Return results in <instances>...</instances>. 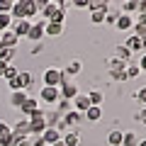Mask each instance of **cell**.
<instances>
[{"mask_svg": "<svg viewBox=\"0 0 146 146\" xmlns=\"http://www.w3.org/2000/svg\"><path fill=\"white\" fill-rule=\"evenodd\" d=\"M83 119H85V122H100V119H102V107L90 105V107L83 112Z\"/></svg>", "mask_w": 146, "mask_h": 146, "instance_id": "18", "label": "cell"}, {"mask_svg": "<svg viewBox=\"0 0 146 146\" xmlns=\"http://www.w3.org/2000/svg\"><path fill=\"white\" fill-rule=\"evenodd\" d=\"M27 122H29V136H42L44 129H46V112L39 107L36 112H32L27 117Z\"/></svg>", "mask_w": 146, "mask_h": 146, "instance_id": "1", "label": "cell"}, {"mask_svg": "<svg viewBox=\"0 0 146 146\" xmlns=\"http://www.w3.org/2000/svg\"><path fill=\"white\" fill-rule=\"evenodd\" d=\"M34 3H36V7H39V10H42V7H46L49 3H51V0H34Z\"/></svg>", "mask_w": 146, "mask_h": 146, "instance_id": "47", "label": "cell"}, {"mask_svg": "<svg viewBox=\"0 0 146 146\" xmlns=\"http://www.w3.org/2000/svg\"><path fill=\"white\" fill-rule=\"evenodd\" d=\"M10 17H12V20H27V15H25V3H22V0H17L15 5H12Z\"/></svg>", "mask_w": 146, "mask_h": 146, "instance_id": "21", "label": "cell"}, {"mask_svg": "<svg viewBox=\"0 0 146 146\" xmlns=\"http://www.w3.org/2000/svg\"><path fill=\"white\" fill-rule=\"evenodd\" d=\"M71 110H73V105H71V100H58V102H56V112H58V115H66V112H71Z\"/></svg>", "mask_w": 146, "mask_h": 146, "instance_id": "33", "label": "cell"}, {"mask_svg": "<svg viewBox=\"0 0 146 146\" xmlns=\"http://www.w3.org/2000/svg\"><path fill=\"white\" fill-rule=\"evenodd\" d=\"M39 100L46 105H56L58 100H61V93H58V88H49V85H42V90H39Z\"/></svg>", "mask_w": 146, "mask_h": 146, "instance_id": "4", "label": "cell"}, {"mask_svg": "<svg viewBox=\"0 0 146 146\" xmlns=\"http://www.w3.org/2000/svg\"><path fill=\"white\" fill-rule=\"evenodd\" d=\"M22 39H17L15 34H12V29H5V32H0V44L7 49H17V44H20Z\"/></svg>", "mask_w": 146, "mask_h": 146, "instance_id": "10", "label": "cell"}, {"mask_svg": "<svg viewBox=\"0 0 146 146\" xmlns=\"http://www.w3.org/2000/svg\"><path fill=\"white\" fill-rule=\"evenodd\" d=\"M117 17H119V12H117V10H110V7H107V12H105V25H115Z\"/></svg>", "mask_w": 146, "mask_h": 146, "instance_id": "38", "label": "cell"}, {"mask_svg": "<svg viewBox=\"0 0 146 146\" xmlns=\"http://www.w3.org/2000/svg\"><path fill=\"white\" fill-rule=\"evenodd\" d=\"M10 131H12V129H10V124H7L5 119H0V136H5V134H10Z\"/></svg>", "mask_w": 146, "mask_h": 146, "instance_id": "43", "label": "cell"}, {"mask_svg": "<svg viewBox=\"0 0 146 146\" xmlns=\"http://www.w3.org/2000/svg\"><path fill=\"white\" fill-rule=\"evenodd\" d=\"M71 105H73V110H76V112H80V115H83L85 110L90 107V100H88V95H85V93H78L76 98L71 100Z\"/></svg>", "mask_w": 146, "mask_h": 146, "instance_id": "12", "label": "cell"}, {"mask_svg": "<svg viewBox=\"0 0 146 146\" xmlns=\"http://www.w3.org/2000/svg\"><path fill=\"white\" fill-rule=\"evenodd\" d=\"M105 12L107 10H90V22L93 25H105Z\"/></svg>", "mask_w": 146, "mask_h": 146, "instance_id": "30", "label": "cell"}, {"mask_svg": "<svg viewBox=\"0 0 146 146\" xmlns=\"http://www.w3.org/2000/svg\"><path fill=\"white\" fill-rule=\"evenodd\" d=\"M0 49H3V44H0Z\"/></svg>", "mask_w": 146, "mask_h": 146, "instance_id": "53", "label": "cell"}, {"mask_svg": "<svg viewBox=\"0 0 146 146\" xmlns=\"http://www.w3.org/2000/svg\"><path fill=\"white\" fill-rule=\"evenodd\" d=\"M22 3H25V15H27V20L32 22L36 15H39V7H36L34 0H22Z\"/></svg>", "mask_w": 146, "mask_h": 146, "instance_id": "20", "label": "cell"}, {"mask_svg": "<svg viewBox=\"0 0 146 146\" xmlns=\"http://www.w3.org/2000/svg\"><path fill=\"white\" fill-rule=\"evenodd\" d=\"M61 71H63L66 78H76V76L83 73V61H80V58H71V61L66 63V68H61Z\"/></svg>", "mask_w": 146, "mask_h": 146, "instance_id": "6", "label": "cell"}, {"mask_svg": "<svg viewBox=\"0 0 146 146\" xmlns=\"http://www.w3.org/2000/svg\"><path fill=\"white\" fill-rule=\"evenodd\" d=\"M61 141L66 146H80V131L78 129H68L61 134Z\"/></svg>", "mask_w": 146, "mask_h": 146, "instance_id": "16", "label": "cell"}, {"mask_svg": "<svg viewBox=\"0 0 146 146\" xmlns=\"http://www.w3.org/2000/svg\"><path fill=\"white\" fill-rule=\"evenodd\" d=\"M124 71H127V78H129V80H134V78H139V66H136V63L134 61H129V63H127V68H124Z\"/></svg>", "mask_w": 146, "mask_h": 146, "instance_id": "31", "label": "cell"}, {"mask_svg": "<svg viewBox=\"0 0 146 146\" xmlns=\"http://www.w3.org/2000/svg\"><path fill=\"white\" fill-rule=\"evenodd\" d=\"M115 56H117V58H122V61H127V63L131 61V51L124 46V44H117V46H115Z\"/></svg>", "mask_w": 146, "mask_h": 146, "instance_id": "24", "label": "cell"}, {"mask_svg": "<svg viewBox=\"0 0 146 146\" xmlns=\"http://www.w3.org/2000/svg\"><path fill=\"white\" fill-rule=\"evenodd\" d=\"M42 39H44V20H39V22H32L29 32H27V42L36 44V42H42Z\"/></svg>", "mask_w": 146, "mask_h": 146, "instance_id": "5", "label": "cell"}, {"mask_svg": "<svg viewBox=\"0 0 146 146\" xmlns=\"http://www.w3.org/2000/svg\"><path fill=\"white\" fill-rule=\"evenodd\" d=\"M10 27H12V17H10V12H0V32L10 29Z\"/></svg>", "mask_w": 146, "mask_h": 146, "instance_id": "36", "label": "cell"}, {"mask_svg": "<svg viewBox=\"0 0 146 146\" xmlns=\"http://www.w3.org/2000/svg\"><path fill=\"white\" fill-rule=\"evenodd\" d=\"M110 7V0H90L88 3V10H107Z\"/></svg>", "mask_w": 146, "mask_h": 146, "instance_id": "35", "label": "cell"}, {"mask_svg": "<svg viewBox=\"0 0 146 146\" xmlns=\"http://www.w3.org/2000/svg\"><path fill=\"white\" fill-rule=\"evenodd\" d=\"M12 129V134H17V136H22V139H29V122L22 117V119H17L15 124L10 127Z\"/></svg>", "mask_w": 146, "mask_h": 146, "instance_id": "13", "label": "cell"}, {"mask_svg": "<svg viewBox=\"0 0 146 146\" xmlns=\"http://www.w3.org/2000/svg\"><path fill=\"white\" fill-rule=\"evenodd\" d=\"M42 141H44L46 146L56 144V141H61V131H58L56 127H46V129H44V134H42Z\"/></svg>", "mask_w": 146, "mask_h": 146, "instance_id": "15", "label": "cell"}, {"mask_svg": "<svg viewBox=\"0 0 146 146\" xmlns=\"http://www.w3.org/2000/svg\"><path fill=\"white\" fill-rule=\"evenodd\" d=\"M85 95H88L90 105H98V107H102V100H105L102 90H90V93H85Z\"/></svg>", "mask_w": 146, "mask_h": 146, "instance_id": "26", "label": "cell"}, {"mask_svg": "<svg viewBox=\"0 0 146 146\" xmlns=\"http://www.w3.org/2000/svg\"><path fill=\"white\" fill-rule=\"evenodd\" d=\"M63 80H66V76H63V71H61V68H56V66L46 68V71L42 73V83L49 85V88H58Z\"/></svg>", "mask_w": 146, "mask_h": 146, "instance_id": "2", "label": "cell"}, {"mask_svg": "<svg viewBox=\"0 0 146 146\" xmlns=\"http://www.w3.org/2000/svg\"><path fill=\"white\" fill-rule=\"evenodd\" d=\"M66 32V25L61 22H44V36H61Z\"/></svg>", "mask_w": 146, "mask_h": 146, "instance_id": "9", "label": "cell"}, {"mask_svg": "<svg viewBox=\"0 0 146 146\" xmlns=\"http://www.w3.org/2000/svg\"><path fill=\"white\" fill-rule=\"evenodd\" d=\"M122 134H124L122 129H112L107 134V144L110 146H122Z\"/></svg>", "mask_w": 146, "mask_h": 146, "instance_id": "25", "label": "cell"}, {"mask_svg": "<svg viewBox=\"0 0 146 146\" xmlns=\"http://www.w3.org/2000/svg\"><path fill=\"white\" fill-rule=\"evenodd\" d=\"M134 122H139V124L146 127V110H139V112H136V115H134Z\"/></svg>", "mask_w": 146, "mask_h": 146, "instance_id": "42", "label": "cell"}, {"mask_svg": "<svg viewBox=\"0 0 146 146\" xmlns=\"http://www.w3.org/2000/svg\"><path fill=\"white\" fill-rule=\"evenodd\" d=\"M27 98H29V93H25V90H12V93H10V100H7V102H10V107L20 110V107H22V102H25Z\"/></svg>", "mask_w": 146, "mask_h": 146, "instance_id": "17", "label": "cell"}, {"mask_svg": "<svg viewBox=\"0 0 146 146\" xmlns=\"http://www.w3.org/2000/svg\"><path fill=\"white\" fill-rule=\"evenodd\" d=\"M88 3L90 0H71V5L78 7V10H88Z\"/></svg>", "mask_w": 146, "mask_h": 146, "instance_id": "41", "label": "cell"}, {"mask_svg": "<svg viewBox=\"0 0 146 146\" xmlns=\"http://www.w3.org/2000/svg\"><path fill=\"white\" fill-rule=\"evenodd\" d=\"M139 146H146V139H141V141H139Z\"/></svg>", "mask_w": 146, "mask_h": 146, "instance_id": "51", "label": "cell"}, {"mask_svg": "<svg viewBox=\"0 0 146 146\" xmlns=\"http://www.w3.org/2000/svg\"><path fill=\"white\" fill-rule=\"evenodd\" d=\"M29 27H32V22L29 20H12V34L17 36V39H27V32H29Z\"/></svg>", "mask_w": 146, "mask_h": 146, "instance_id": "7", "label": "cell"}, {"mask_svg": "<svg viewBox=\"0 0 146 146\" xmlns=\"http://www.w3.org/2000/svg\"><path fill=\"white\" fill-rule=\"evenodd\" d=\"M134 100L139 105H146V85H141L139 90H134Z\"/></svg>", "mask_w": 146, "mask_h": 146, "instance_id": "37", "label": "cell"}, {"mask_svg": "<svg viewBox=\"0 0 146 146\" xmlns=\"http://www.w3.org/2000/svg\"><path fill=\"white\" fill-rule=\"evenodd\" d=\"M58 122H61V115H58L56 110L46 112V127H58Z\"/></svg>", "mask_w": 146, "mask_h": 146, "instance_id": "34", "label": "cell"}, {"mask_svg": "<svg viewBox=\"0 0 146 146\" xmlns=\"http://www.w3.org/2000/svg\"><path fill=\"white\" fill-rule=\"evenodd\" d=\"M15 56H17V49H7V46L0 49V61H3V63H12Z\"/></svg>", "mask_w": 146, "mask_h": 146, "instance_id": "22", "label": "cell"}, {"mask_svg": "<svg viewBox=\"0 0 146 146\" xmlns=\"http://www.w3.org/2000/svg\"><path fill=\"white\" fill-rule=\"evenodd\" d=\"M42 51H44V42H36V44L29 46V54H34V56H36V54H42Z\"/></svg>", "mask_w": 146, "mask_h": 146, "instance_id": "40", "label": "cell"}, {"mask_svg": "<svg viewBox=\"0 0 146 146\" xmlns=\"http://www.w3.org/2000/svg\"><path fill=\"white\" fill-rule=\"evenodd\" d=\"M58 93H61V100H73L76 95L80 93V90H78V83H76V80L66 78L61 85H58Z\"/></svg>", "mask_w": 146, "mask_h": 146, "instance_id": "3", "label": "cell"}, {"mask_svg": "<svg viewBox=\"0 0 146 146\" xmlns=\"http://www.w3.org/2000/svg\"><path fill=\"white\" fill-rule=\"evenodd\" d=\"M5 68H7V63H3V61H0V78H3V73H5Z\"/></svg>", "mask_w": 146, "mask_h": 146, "instance_id": "50", "label": "cell"}, {"mask_svg": "<svg viewBox=\"0 0 146 146\" xmlns=\"http://www.w3.org/2000/svg\"><path fill=\"white\" fill-rule=\"evenodd\" d=\"M10 10H12L10 0H0V12H10Z\"/></svg>", "mask_w": 146, "mask_h": 146, "instance_id": "44", "label": "cell"}, {"mask_svg": "<svg viewBox=\"0 0 146 146\" xmlns=\"http://www.w3.org/2000/svg\"><path fill=\"white\" fill-rule=\"evenodd\" d=\"M15 146H32V141H29V139H20Z\"/></svg>", "mask_w": 146, "mask_h": 146, "instance_id": "48", "label": "cell"}, {"mask_svg": "<svg viewBox=\"0 0 146 146\" xmlns=\"http://www.w3.org/2000/svg\"><path fill=\"white\" fill-rule=\"evenodd\" d=\"M122 12H124V15L139 12V0H124V3H122Z\"/></svg>", "mask_w": 146, "mask_h": 146, "instance_id": "28", "label": "cell"}, {"mask_svg": "<svg viewBox=\"0 0 146 146\" xmlns=\"http://www.w3.org/2000/svg\"><path fill=\"white\" fill-rule=\"evenodd\" d=\"M139 12H146V0H139Z\"/></svg>", "mask_w": 146, "mask_h": 146, "instance_id": "49", "label": "cell"}, {"mask_svg": "<svg viewBox=\"0 0 146 146\" xmlns=\"http://www.w3.org/2000/svg\"><path fill=\"white\" fill-rule=\"evenodd\" d=\"M122 146H139V136L134 131H124L122 134Z\"/></svg>", "mask_w": 146, "mask_h": 146, "instance_id": "27", "label": "cell"}, {"mask_svg": "<svg viewBox=\"0 0 146 146\" xmlns=\"http://www.w3.org/2000/svg\"><path fill=\"white\" fill-rule=\"evenodd\" d=\"M115 27H117L119 32H127V29H131V27H134V17H131V15H124V12H119V17H117Z\"/></svg>", "mask_w": 146, "mask_h": 146, "instance_id": "19", "label": "cell"}, {"mask_svg": "<svg viewBox=\"0 0 146 146\" xmlns=\"http://www.w3.org/2000/svg\"><path fill=\"white\" fill-rule=\"evenodd\" d=\"M36 110H39V100H36V98H32V95H29V98H27L25 102H22L20 112H22V117L27 119V117H29L32 112H36Z\"/></svg>", "mask_w": 146, "mask_h": 146, "instance_id": "14", "label": "cell"}, {"mask_svg": "<svg viewBox=\"0 0 146 146\" xmlns=\"http://www.w3.org/2000/svg\"><path fill=\"white\" fill-rule=\"evenodd\" d=\"M17 73H20V68L15 66V63H7V68H5V73H3V80H12V78H17Z\"/></svg>", "mask_w": 146, "mask_h": 146, "instance_id": "29", "label": "cell"}, {"mask_svg": "<svg viewBox=\"0 0 146 146\" xmlns=\"http://www.w3.org/2000/svg\"><path fill=\"white\" fill-rule=\"evenodd\" d=\"M105 66H107V71H115V68H127V61H122V58H117V56H110V58H105Z\"/></svg>", "mask_w": 146, "mask_h": 146, "instance_id": "23", "label": "cell"}, {"mask_svg": "<svg viewBox=\"0 0 146 146\" xmlns=\"http://www.w3.org/2000/svg\"><path fill=\"white\" fill-rule=\"evenodd\" d=\"M131 29H134L136 36H144V39H146V25H144V22H134V27H131Z\"/></svg>", "mask_w": 146, "mask_h": 146, "instance_id": "39", "label": "cell"}, {"mask_svg": "<svg viewBox=\"0 0 146 146\" xmlns=\"http://www.w3.org/2000/svg\"><path fill=\"white\" fill-rule=\"evenodd\" d=\"M136 66H139L141 73H146V54H141V58H139V63H136Z\"/></svg>", "mask_w": 146, "mask_h": 146, "instance_id": "45", "label": "cell"}, {"mask_svg": "<svg viewBox=\"0 0 146 146\" xmlns=\"http://www.w3.org/2000/svg\"><path fill=\"white\" fill-rule=\"evenodd\" d=\"M17 80H20V88L25 90V93H29V90L34 88V76H32L29 71H20L17 73Z\"/></svg>", "mask_w": 146, "mask_h": 146, "instance_id": "11", "label": "cell"}, {"mask_svg": "<svg viewBox=\"0 0 146 146\" xmlns=\"http://www.w3.org/2000/svg\"><path fill=\"white\" fill-rule=\"evenodd\" d=\"M10 3H12V5H15V3H17V0H10Z\"/></svg>", "mask_w": 146, "mask_h": 146, "instance_id": "52", "label": "cell"}, {"mask_svg": "<svg viewBox=\"0 0 146 146\" xmlns=\"http://www.w3.org/2000/svg\"><path fill=\"white\" fill-rule=\"evenodd\" d=\"M107 73H110V78H112V80H119V83L129 80V78H127V71H124V68H115V71H107Z\"/></svg>", "mask_w": 146, "mask_h": 146, "instance_id": "32", "label": "cell"}, {"mask_svg": "<svg viewBox=\"0 0 146 146\" xmlns=\"http://www.w3.org/2000/svg\"><path fill=\"white\" fill-rule=\"evenodd\" d=\"M124 46L129 49L131 54H134V51H144V49H146V39H144V36H136V34H131L129 39L124 42Z\"/></svg>", "mask_w": 146, "mask_h": 146, "instance_id": "8", "label": "cell"}, {"mask_svg": "<svg viewBox=\"0 0 146 146\" xmlns=\"http://www.w3.org/2000/svg\"><path fill=\"white\" fill-rule=\"evenodd\" d=\"M29 141H32V146H46L42 141V136H29Z\"/></svg>", "mask_w": 146, "mask_h": 146, "instance_id": "46", "label": "cell"}]
</instances>
